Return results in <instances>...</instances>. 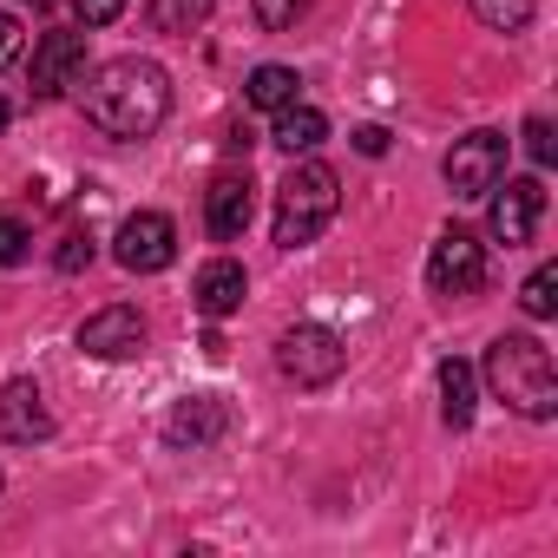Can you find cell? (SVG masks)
Instances as JSON below:
<instances>
[{"label": "cell", "instance_id": "cell-11", "mask_svg": "<svg viewBox=\"0 0 558 558\" xmlns=\"http://www.w3.org/2000/svg\"><path fill=\"white\" fill-rule=\"evenodd\" d=\"M250 217H256L250 171H243V178H236V171H223V178L204 191V223H210V236H217V243H236V236L250 230Z\"/></svg>", "mask_w": 558, "mask_h": 558}, {"label": "cell", "instance_id": "cell-26", "mask_svg": "<svg viewBox=\"0 0 558 558\" xmlns=\"http://www.w3.org/2000/svg\"><path fill=\"white\" fill-rule=\"evenodd\" d=\"M73 8H80L86 27H112V21L125 14V0H73Z\"/></svg>", "mask_w": 558, "mask_h": 558}, {"label": "cell", "instance_id": "cell-6", "mask_svg": "<svg viewBox=\"0 0 558 558\" xmlns=\"http://www.w3.org/2000/svg\"><path fill=\"white\" fill-rule=\"evenodd\" d=\"M506 151H512V138L506 132H466V138H453V151H447V191L453 197H486L499 178H506Z\"/></svg>", "mask_w": 558, "mask_h": 558}, {"label": "cell", "instance_id": "cell-8", "mask_svg": "<svg viewBox=\"0 0 558 558\" xmlns=\"http://www.w3.org/2000/svg\"><path fill=\"white\" fill-rule=\"evenodd\" d=\"M112 256H119L132 276H158V269H171V256H178V230H171V217H165V210H132V217L119 223Z\"/></svg>", "mask_w": 558, "mask_h": 558}, {"label": "cell", "instance_id": "cell-27", "mask_svg": "<svg viewBox=\"0 0 558 558\" xmlns=\"http://www.w3.org/2000/svg\"><path fill=\"white\" fill-rule=\"evenodd\" d=\"M355 151H362V158H381V151H388V132H381V125H362V132H355Z\"/></svg>", "mask_w": 558, "mask_h": 558}, {"label": "cell", "instance_id": "cell-19", "mask_svg": "<svg viewBox=\"0 0 558 558\" xmlns=\"http://www.w3.org/2000/svg\"><path fill=\"white\" fill-rule=\"evenodd\" d=\"M466 8H473V21H480L486 34H525L538 0H466Z\"/></svg>", "mask_w": 558, "mask_h": 558}, {"label": "cell", "instance_id": "cell-21", "mask_svg": "<svg viewBox=\"0 0 558 558\" xmlns=\"http://www.w3.org/2000/svg\"><path fill=\"white\" fill-rule=\"evenodd\" d=\"M250 8H256V27L283 34V27H296V14L310 8V0H250Z\"/></svg>", "mask_w": 558, "mask_h": 558}, {"label": "cell", "instance_id": "cell-2", "mask_svg": "<svg viewBox=\"0 0 558 558\" xmlns=\"http://www.w3.org/2000/svg\"><path fill=\"white\" fill-rule=\"evenodd\" d=\"M486 388L525 421L558 414V368H551V349L538 336H499L486 349Z\"/></svg>", "mask_w": 558, "mask_h": 558}, {"label": "cell", "instance_id": "cell-23", "mask_svg": "<svg viewBox=\"0 0 558 558\" xmlns=\"http://www.w3.org/2000/svg\"><path fill=\"white\" fill-rule=\"evenodd\" d=\"M525 151H532V165H538V171L558 158V138H551V125H545V119H525Z\"/></svg>", "mask_w": 558, "mask_h": 558}, {"label": "cell", "instance_id": "cell-24", "mask_svg": "<svg viewBox=\"0 0 558 558\" xmlns=\"http://www.w3.org/2000/svg\"><path fill=\"white\" fill-rule=\"evenodd\" d=\"M21 47H27V34H21V21L0 8V73H8L14 60H21Z\"/></svg>", "mask_w": 558, "mask_h": 558}, {"label": "cell", "instance_id": "cell-5", "mask_svg": "<svg viewBox=\"0 0 558 558\" xmlns=\"http://www.w3.org/2000/svg\"><path fill=\"white\" fill-rule=\"evenodd\" d=\"M342 362H349V349L323 323H296V329H283V342H276V368H283L296 388H329L342 375Z\"/></svg>", "mask_w": 558, "mask_h": 558}, {"label": "cell", "instance_id": "cell-30", "mask_svg": "<svg viewBox=\"0 0 558 558\" xmlns=\"http://www.w3.org/2000/svg\"><path fill=\"white\" fill-rule=\"evenodd\" d=\"M34 8H47V0H34Z\"/></svg>", "mask_w": 558, "mask_h": 558}, {"label": "cell", "instance_id": "cell-28", "mask_svg": "<svg viewBox=\"0 0 558 558\" xmlns=\"http://www.w3.org/2000/svg\"><path fill=\"white\" fill-rule=\"evenodd\" d=\"M8 119H14V112H8V99H0V132H8Z\"/></svg>", "mask_w": 558, "mask_h": 558}, {"label": "cell", "instance_id": "cell-4", "mask_svg": "<svg viewBox=\"0 0 558 558\" xmlns=\"http://www.w3.org/2000/svg\"><path fill=\"white\" fill-rule=\"evenodd\" d=\"M427 290L434 296H473L486 290V243L466 223H447L427 250Z\"/></svg>", "mask_w": 558, "mask_h": 558}, {"label": "cell", "instance_id": "cell-22", "mask_svg": "<svg viewBox=\"0 0 558 558\" xmlns=\"http://www.w3.org/2000/svg\"><path fill=\"white\" fill-rule=\"evenodd\" d=\"M27 250H34V236H27V223L21 217H8V210H0V263H27Z\"/></svg>", "mask_w": 558, "mask_h": 558}, {"label": "cell", "instance_id": "cell-29", "mask_svg": "<svg viewBox=\"0 0 558 558\" xmlns=\"http://www.w3.org/2000/svg\"><path fill=\"white\" fill-rule=\"evenodd\" d=\"M0 493H8V473H0Z\"/></svg>", "mask_w": 558, "mask_h": 558}, {"label": "cell", "instance_id": "cell-14", "mask_svg": "<svg viewBox=\"0 0 558 558\" xmlns=\"http://www.w3.org/2000/svg\"><path fill=\"white\" fill-rule=\"evenodd\" d=\"M197 316H210V323H223L230 310H243V296H250V276H243V263H230V256H217V263H204L197 269Z\"/></svg>", "mask_w": 558, "mask_h": 558}, {"label": "cell", "instance_id": "cell-18", "mask_svg": "<svg viewBox=\"0 0 558 558\" xmlns=\"http://www.w3.org/2000/svg\"><path fill=\"white\" fill-rule=\"evenodd\" d=\"M210 8H217V0H145V21L158 34H197L210 21Z\"/></svg>", "mask_w": 558, "mask_h": 558}, {"label": "cell", "instance_id": "cell-7", "mask_svg": "<svg viewBox=\"0 0 558 558\" xmlns=\"http://www.w3.org/2000/svg\"><path fill=\"white\" fill-rule=\"evenodd\" d=\"M486 197H493V210H486V236H493V243L519 250V243L538 236V217H545V178H538V171H532V178H506V191L493 184Z\"/></svg>", "mask_w": 558, "mask_h": 558}, {"label": "cell", "instance_id": "cell-9", "mask_svg": "<svg viewBox=\"0 0 558 558\" xmlns=\"http://www.w3.org/2000/svg\"><path fill=\"white\" fill-rule=\"evenodd\" d=\"M80 73H86V34L53 27L34 40V99H60L66 86H80Z\"/></svg>", "mask_w": 558, "mask_h": 558}, {"label": "cell", "instance_id": "cell-12", "mask_svg": "<svg viewBox=\"0 0 558 558\" xmlns=\"http://www.w3.org/2000/svg\"><path fill=\"white\" fill-rule=\"evenodd\" d=\"M47 434H53V414H47V401H40L34 381H8V388H0V440L34 447Z\"/></svg>", "mask_w": 558, "mask_h": 558}, {"label": "cell", "instance_id": "cell-16", "mask_svg": "<svg viewBox=\"0 0 558 558\" xmlns=\"http://www.w3.org/2000/svg\"><path fill=\"white\" fill-rule=\"evenodd\" d=\"M473 368L460 362V355H447L440 362V414H447V427H466L473 421Z\"/></svg>", "mask_w": 558, "mask_h": 558}, {"label": "cell", "instance_id": "cell-1", "mask_svg": "<svg viewBox=\"0 0 558 558\" xmlns=\"http://www.w3.org/2000/svg\"><path fill=\"white\" fill-rule=\"evenodd\" d=\"M80 112H86V125H99L119 145L151 138L171 112V73L158 60H138V53L106 60V66L80 73Z\"/></svg>", "mask_w": 558, "mask_h": 558}, {"label": "cell", "instance_id": "cell-17", "mask_svg": "<svg viewBox=\"0 0 558 558\" xmlns=\"http://www.w3.org/2000/svg\"><path fill=\"white\" fill-rule=\"evenodd\" d=\"M296 86H303V80H296V66H256V73H250V86H243V99H250V106H263V112H283V106L296 99Z\"/></svg>", "mask_w": 558, "mask_h": 558}, {"label": "cell", "instance_id": "cell-10", "mask_svg": "<svg viewBox=\"0 0 558 558\" xmlns=\"http://www.w3.org/2000/svg\"><path fill=\"white\" fill-rule=\"evenodd\" d=\"M145 316L132 310V303H112V310H99V316H86L80 323V349L93 355V362H125V355H138L145 349Z\"/></svg>", "mask_w": 558, "mask_h": 558}, {"label": "cell", "instance_id": "cell-3", "mask_svg": "<svg viewBox=\"0 0 558 558\" xmlns=\"http://www.w3.org/2000/svg\"><path fill=\"white\" fill-rule=\"evenodd\" d=\"M342 210V178L323 165V158H303L290 165V178L276 184V250H303L316 243Z\"/></svg>", "mask_w": 558, "mask_h": 558}, {"label": "cell", "instance_id": "cell-25", "mask_svg": "<svg viewBox=\"0 0 558 558\" xmlns=\"http://www.w3.org/2000/svg\"><path fill=\"white\" fill-rule=\"evenodd\" d=\"M53 263H60L66 276H73V269H86V263H93V236H86V230H73V236L60 243V256H53Z\"/></svg>", "mask_w": 558, "mask_h": 558}, {"label": "cell", "instance_id": "cell-13", "mask_svg": "<svg viewBox=\"0 0 558 558\" xmlns=\"http://www.w3.org/2000/svg\"><path fill=\"white\" fill-rule=\"evenodd\" d=\"M230 434V408L217 401V395H191V401H178L171 414H165V440L171 447H210V440H223Z\"/></svg>", "mask_w": 558, "mask_h": 558}, {"label": "cell", "instance_id": "cell-20", "mask_svg": "<svg viewBox=\"0 0 558 558\" xmlns=\"http://www.w3.org/2000/svg\"><path fill=\"white\" fill-rule=\"evenodd\" d=\"M551 290H558V269H551V263H538V269L525 276V290H519V310H525L532 323H545V316L558 310V296H551Z\"/></svg>", "mask_w": 558, "mask_h": 558}, {"label": "cell", "instance_id": "cell-15", "mask_svg": "<svg viewBox=\"0 0 558 558\" xmlns=\"http://www.w3.org/2000/svg\"><path fill=\"white\" fill-rule=\"evenodd\" d=\"M323 138H329V119H323L316 106H303V99H290L283 112H276V125H269V145L290 151V158H310Z\"/></svg>", "mask_w": 558, "mask_h": 558}]
</instances>
